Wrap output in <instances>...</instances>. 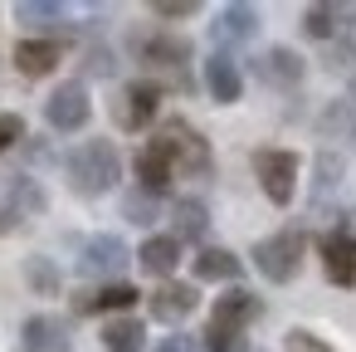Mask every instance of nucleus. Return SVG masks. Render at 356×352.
<instances>
[{
	"mask_svg": "<svg viewBox=\"0 0 356 352\" xmlns=\"http://www.w3.org/2000/svg\"><path fill=\"white\" fill-rule=\"evenodd\" d=\"M64 171H69V186L93 201V196H108V191L122 181V157H118L113 142L93 137V142H79V147L69 152Z\"/></svg>",
	"mask_w": 356,
	"mask_h": 352,
	"instance_id": "f257e3e1",
	"label": "nucleus"
},
{
	"mask_svg": "<svg viewBox=\"0 0 356 352\" xmlns=\"http://www.w3.org/2000/svg\"><path fill=\"white\" fill-rule=\"evenodd\" d=\"M152 147L171 162V171H176V176H210V142H205L186 118L161 123V132L152 137Z\"/></svg>",
	"mask_w": 356,
	"mask_h": 352,
	"instance_id": "f03ea898",
	"label": "nucleus"
},
{
	"mask_svg": "<svg viewBox=\"0 0 356 352\" xmlns=\"http://www.w3.org/2000/svg\"><path fill=\"white\" fill-rule=\"evenodd\" d=\"M302 250H307V235L288 225V230H278V235H268V240L254 245V269H259L268 284H288V279H298V269H302Z\"/></svg>",
	"mask_w": 356,
	"mask_h": 352,
	"instance_id": "7ed1b4c3",
	"label": "nucleus"
},
{
	"mask_svg": "<svg viewBox=\"0 0 356 352\" xmlns=\"http://www.w3.org/2000/svg\"><path fill=\"white\" fill-rule=\"evenodd\" d=\"M254 176H259V186L273 206H288L293 191H298V157L283 152V147H259L254 152Z\"/></svg>",
	"mask_w": 356,
	"mask_h": 352,
	"instance_id": "20e7f679",
	"label": "nucleus"
},
{
	"mask_svg": "<svg viewBox=\"0 0 356 352\" xmlns=\"http://www.w3.org/2000/svg\"><path fill=\"white\" fill-rule=\"evenodd\" d=\"M156 113H161V89H156L152 79L127 84V89L118 93V103H113V123H118L122 132H142V128H152Z\"/></svg>",
	"mask_w": 356,
	"mask_h": 352,
	"instance_id": "39448f33",
	"label": "nucleus"
},
{
	"mask_svg": "<svg viewBox=\"0 0 356 352\" xmlns=\"http://www.w3.org/2000/svg\"><path fill=\"white\" fill-rule=\"evenodd\" d=\"M88 113H93V103H88L83 79L59 84V89L44 98V118H49V128H54V132H79V128L88 123Z\"/></svg>",
	"mask_w": 356,
	"mask_h": 352,
	"instance_id": "423d86ee",
	"label": "nucleus"
},
{
	"mask_svg": "<svg viewBox=\"0 0 356 352\" xmlns=\"http://www.w3.org/2000/svg\"><path fill=\"white\" fill-rule=\"evenodd\" d=\"M132 264V254H127V245L118 240V235H93V240H83V250H79V274L83 279H113V274H122Z\"/></svg>",
	"mask_w": 356,
	"mask_h": 352,
	"instance_id": "0eeeda50",
	"label": "nucleus"
},
{
	"mask_svg": "<svg viewBox=\"0 0 356 352\" xmlns=\"http://www.w3.org/2000/svg\"><path fill=\"white\" fill-rule=\"evenodd\" d=\"M264 313V303H259V293H249V289H229V293H220L215 298V313H210V328H225V332H244L254 318Z\"/></svg>",
	"mask_w": 356,
	"mask_h": 352,
	"instance_id": "6e6552de",
	"label": "nucleus"
},
{
	"mask_svg": "<svg viewBox=\"0 0 356 352\" xmlns=\"http://www.w3.org/2000/svg\"><path fill=\"white\" fill-rule=\"evenodd\" d=\"M142 64H147V69H166V74H176V84H181V89H191V84H186L191 40H176V35H156V40H147V45H142Z\"/></svg>",
	"mask_w": 356,
	"mask_h": 352,
	"instance_id": "1a4fd4ad",
	"label": "nucleus"
},
{
	"mask_svg": "<svg viewBox=\"0 0 356 352\" xmlns=\"http://www.w3.org/2000/svg\"><path fill=\"white\" fill-rule=\"evenodd\" d=\"M152 303V318L156 323H186L191 313H195V303H200V293H195V284H176V279H161V289L147 298Z\"/></svg>",
	"mask_w": 356,
	"mask_h": 352,
	"instance_id": "9d476101",
	"label": "nucleus"
},
{
	"mask_svg": "<svg viewBox=\"0 0 356 352\" xmlns=\"http://www.w3.org/2000/svg\"><path fill=\"white\" fill-rule=\"evenodd\" d=\"M322 269H327V279H332V284L356 289V235L332 230V235L322 240Z\"/></svg>",
	"mask_w": 356,
	"mask_h": 352,
	"instance_id": "9b49d317",
	"label": "nucleus"
},
{
	"mask_svg": "<svg viewBox=\"0 0 356 352\" xmlns=\"http://www.w3.org/2000/svg\"><path fill=\"white\" fill-rule=\"evenodd\" d=\"M69 323L64 318H49V313H35L25 328H20V352H69Z\"/></svg>",
	"mask_w": 356,
	"mask_h": 352,
	"instance_id": "f8f14e48",
	"label": "nucleus"
},
{
	"mask_svg": "<svg viewBox=\"0 0 356 352\" xmlns=\"http://www.w3.org/2000/svg\"><path fill=\"white\" fill-rule=\"evenodd\" d=\"M142 293L132 289V284H103V289H79L74 293V313H127L132 303H137Z\"/></svg>",
	"mask_w": 356,
	"mask_h": 352,
	"instance_id": "ddd939ff",
	"label": "nucleus"
},
{
	"mask_svg": "<svg viewBox=\"0 0 356 352\" xmlns=\"http://www.w3.org/2000/svg\"><path fill=\"white\" fill-rule=\"evenodd\" d=\"M254 74H259L268 89H298V84H302V54L288 49V45H278V49H268V54L254 64Z\"/></svg>",
	"mask_w": 356,
	"mask_h": 352,
	"instance_id": "4468645a",
	"label": "nucleus"
},
{
	"mask_svg": "<svg viewBox=\"0 0 356 352\" xmlns=\"http://www.w3.org/2000/svg\"><path fill=\"white\" fill-rule=\"evenodd\" d=\"M205 230H210V211H205V201L181 196V201L171 206V240H176V245H181V240L200 245V240H205Z\"/></svg>",
	"mask_w": 356,
	"mask_h": 352,
	"instance_id": "2eb2a0df",
	"label": "nucleus"
},
{
	"mask_svg": "<svg viewBox=\"0 0 356 352\" xmlns=\"http://www.w3.org/2000/svg\"><path fill=\"white\" fill-rule=\"evenodd\" d=\"M210 35H215L220 45H244V40L259 35V10H254V6H225Z\"/></svg>",
	"mask_w": 356,
	"mask_h": 352,
	"instance_id": "dca6fc26",
	"label": "nucleus"
},
{
	"mask_svg": "<svg viewBox=\"0 0 356 352\" xmlns=\"http://www.w3.org/2000/svg\"><path fill=\"white\" fill-rule=\"evenodd\" d=\"M15 69L25 79H44L59 69V45L54 40H20L15 45Z\"/></svg>",
	"mask_w": 356,
	"mask_h": 352,
	"instance_id": "f3484780",
	"label": "nucleus"
},
{
	"mask_svg": "<svg viewBox=\"0 0 356 352\" xmlns=\"http://www.w3.org/2000/svg\"><path fill=\"white\" fill-rule=\"evenodd\" d=\"M205 89L215 103H239V64L229 54H210L205 59Z\"/></svg>",
	"mask_w": 356,
	"mask_h": 352,
	"instance_id": "a211bd4d",
	"label": "nucleus"
},
{
	"mask_svg": "<svg viewBox=\"0 0 356 352\" xmlns=\"http://www.w3.org/2000/svg\"><path fill=\"white\" fill-rule=\"evenodd\" d=\"M191 264H195V279H205V284H229V279H239V269H244V259L229 254V250H220V245H205Z\"/></svg>",
	"mask_w": 356,
	"mask_h": 352,
	"instance_id": "6ab92c4d",
	"label": "nucleus"
},
{
	"mask_svg": "<svg viewBox=\"0 0 356 352\" xmlns=\"http://www.w3.org/2000/svg\"><path fill=\"white\" fill-rule=\"evenodd\" d=\"M137 264H142L147 274H156V279H171V269L181 264V245H176L171 235H152V240H142Z\"/></svg>",
	"mask_w": 356,
	"mask_h": 352,
	"instance_id": "aec40b11",
	"label": "nucleus"
},
{
	"mask_svg": "<svg viewBox=\"0 0 356 352\" xmlns=\"http://www.w3.org/2000/svg\"><path fill=\"white\" fill-rule=\"evenodd\" d=\"M171 181H176L171 162H166V157H161V152H156V147L147 142V147L137 152V186H142L147 196H161V191H166Z\"/></svg>",
	"mask_w": 356,
	"mask_h": 352,
	"instance_id": "412c9836",
	"label": "nucleus"
},
{
	"mask_svg": "<svg viewBox=\"0 0 356 352\" xmlns=\"http://www.w3.org/2000/svg\"><path fill=\"white\" fill-rule=\"evenodd\" d=\"M341 20H351V10H341V6H307V15H302V30L312 35V40H322V45H332V40H341Z\"/></svg>",
	"mask_w": 356,
	"mask_h": 352,
	"instance_id": "4be33fe9",
	"label": "nucleus"
},
{
	"mask_svg": "<svg viewBox=\"0 0 356 352\" xmlns=\"http://www.w3.org/2000/svg\"><path fill=\"white\" fill-rule=\"evenodd\" d=\"M103 347H108V352H142V347H147V328L122 313V318H113V323L103 328Z\"/></svg>",
	"mask_w": 356,
	"mask_h": 352,
	"instance_id": "5701e85b",
	"label": "nucleus"
},
{
	"mask_svg": "<svg viewBox=\"0 0 356 352\" xmlns=\"http://www.w3.org/2000/svg\"><path fill=\"white\" fill-rule=\"evenodd\" d=\"M25 279H30V289H35L40 298H59V289H64L59 264L44 259V254H30V259H25Z\"/></svg>",
	"mask_w": 356,
	"mask_h": 352,
	"instance_id": "b1692460",
	"label": "nucleus"
},
{
	"mask_svg": "<svg viewBox=\"0 0 356 352\" xmlns=\"http://www.w3.org/2000/svg\"><path fill=\"white\" fill-rule=\"evenodd\" d=\"M15 15H20V25H35V30L64 25V6H59V0H20Z\"/></svg>",
	"mask_w": 356,
	"mask_h": 352,
	"instance_id": "393cba45",
	"label": "nucleus"
},
{
	"mask_svg": "<svg viewBox=\"0 0 356 352\" xmlns=\"http://www.w3.org/2000/svg\"><path fill=\"white\" fill-rule=\"evenodd\" d=\"M49 201H44V191L30 181V176H10V211L15 215H40Z\"/></svg>",
	"mask_w": 356,
	"mask_h": 352,
	"instance_id": "a878e982",
	"label": "nucleus"
},
{
	"mask_svg": "<svg viewBox=\"0 0 356 352\" xmlns=\"http://www.w3.org/2000/svg\"><path fill=\"white\" fill-rule=\"evenodd\" d=\"M322 132H337V137L356 142V108H351V103H332V108L322 113Z\"/></svg>",
	"mask_w": 356,
	"mask_h": 352,
	"instance_id": "bb28decb",
	"label": "nucleus"
},
{
	"mask_svg": "<svg viewBox=\"0 0 356 352\" xmlns=\"http://www.w3.org/2000/svg\"><path fill=\"white\" fill-rule=\"evenodd\" d=\"M312 171H317V196H327V191H337V181H341V157L337 152H317V162H312Z\"/></svg>",
	"mask_w": 356,
	"mask_h": 352,
	"instance_id": "cd10ccee",
	"label": "nucleus"
},
{
	"mask_svg": "<svg viewBox=\"0 0 356 352\" xmlns=\"http://www.w3.org/2000/svg\"><path fill=\"white\" fill-rule=\"evenodd\" d=\"M122 215H127L132 225H152V220H156V196H147V191H127V196H122Z\"/></svg>",
	"mask_w": 356,
	"mask_h": 352,
	"instance_id": "c85d7f7f",
	"label": "nucleus"
},
{
	"mask_svg": "<svg viewBox=\"0 0 356 352\" xmlns=\"http://www.w3.org/2000/svg\"><path fill=\"white\" fill-rule=\"evenodd\" d=\"M322 64H327L332 74H346V69L356 64V40H332L327 54H322Z\"/></svg>",
	"mask_w": 356,
	"mask_h": 352,
	"instance_id": "c756f323",
	"label": "nucleus"
},
{
	"mask_svg": "<svg viewBox=\"0 0 356 352\" xmlns=\"http://www.w3.org/2000/svg\"><path fill=\"white\" fill-rule=\"evenodd\" d=\"M113 69H118V59H113V49H103V45H93V49L83 54V74H88V79H113Z\"/></svg>",
	"mask_w": 356,
	"mask_h": 352,
	"instance_id": "7c9ffc66",
	"label": "nucleus"
},
{
	"mask_svg": "<svg viewBox=\"0 0 356 352\" xmlns=\"http://www.w3.org/2000/svg\"><path fill=\"white\" fill-rule=\"evenodd\" d=\"M25 142V118L20 113H0V152H15Z\"/></svg>",
	"mask_w": 356,
	"mask_h": 352,
	"instance_id": "2f4dec72",
	"label": "nucleus"
},
{
	"mask_svg": "<svg viewBox=\"0 0 356 352\" xmlns=\"http://www.w3.org/2000/svg\"><path fill=\"white\" fill-rule=\"evenodd\" d=\"M205 347H210V352H244V332H225V328H205Z\"/></svg>",
	"mask_w": 356,
	"mask_h": 352,
	"instance_id": "473e14b6",
	"label": "nucleus"
},
{
	"mask_svg": "<svg viewBox=\"0 0 356 352\" xmlns=\"http://www.w3.org/2000/svg\"><path fill=\"white\" fill-rule=\"evenodd\" d=\"M283 352H332V347H327L322 337H312L307 328H293V332L283 337Z\"/></svg>",
	"mask_w": 356,
	"mask_h": 352,
	"instance_id": "72a5a7b5",
	"label": "nucleus"
},
{
	"mask_svg": "<svg viewBox=\"0 0 356 352\" xmlns=\"http://www.w3.org/2000/svg\"><path fill=\"white\" fill-rule=\"evenodd\" d=\"M152 15H156V20H191V15H195V0H156Z\"/></svg>",
	"mask_w": 356,
	"mask_h": 352,
	"instance_id": "f704fd0d",
	"label": "nucleus"
},
{
	"mask_svg": "<svg viewBox=\"0 0 356 352\" xmlns=\"http://www.w3.org/2000/svg\"><path fill=\"white\" fill-rule=\"evenodd\" d=\"M156 352H195V337H186V332H176V337H161V342H156Z\"/></svg>",
	"mask_w": 356,
	"mask_h": 352,
	"instance_id": "c9c22d12",
	"label": "nucleus"
},
{
	"mask_svg": "<svg viewBox=\"0 0 356 352\" xmlns=\"http://www.w3.org/2000/svg\"><path fill=\"white\" fill-rule=\"evenodd\" d=\"M15 225H20V215H15V211H10V206H0V235H10V230H15Z\"/></svg>",
	"mask_w": 356,
	"mask_h": 352,
	"instance_id": "e433bc0d",
	"label": "nucleus"
},
{
	"mask_svg": "<svg viewBox=\"0 0 356 352\" xmlns=\"http://www.w3.org/2000/svg\"><path fill=\"white\" fill-rule=\"evenodd\" d=\"M351 108H356V79H351Z\"/></svg>",
	"mask_w": 356,
	"mask_h": 352,
	"instance_id": "4c0bfd02",
	"label": "nucleus"
}]
</instances>
